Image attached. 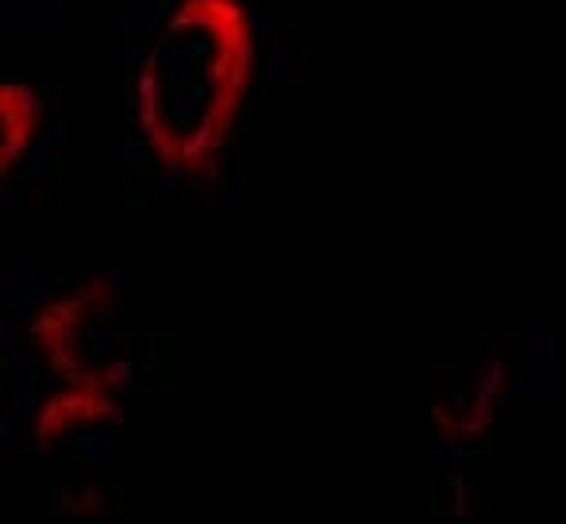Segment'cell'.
<instances>
[{
	"label": "cell",
	"instance_id": "4",
	"mask_svg": "<svg viewBox=\"0 0 566 524\" xmlns=\"http://www.w3.org/2000/svg\"><path fill=\"white\" fill-rule=\"evenodd\" d=\"M43 93L28 82L0 85V174H12L15 163L31 150L39 128H43Z\"/></svg>",
	"mask_w": 566,
	"mask_h": 524
},
{
	"label": "cell",
	"instance_id": "3",
	"mask_svg": "<svg viewBox=\"0 0 566 524\" xmlns=\"http://www.w3.org/2000/svg\"><path fill=\"white\" fill-rule=\"evenodd\" d=\"M119 409V378H74L59 382L35 409V440L59 443L74 432L105 425Z\"/></svg>",
	"mask_w": 566,
	"mask_h": 524
},
{
	"label": "cell",
	"instance_id": "2",
	"mask_svg": "<svg viewBox=\"0 0 566 524\" xmlns=\"http://www.w3.org/2000/svg\"><path fill=\"white\" fill-rule=\"evenodd\" d=\"M31 344L59 382L74 378H119L124 359V328H119V297L113 285L90 282L51 297L35 308L28 324Z\"/></svg>",
	"mask_w": 566,
	"mask_h": 524
},
{
	"label": "cell",
	"instance_id": "1",
	"mask_svg": "<svg viewBox=\"0 0 566 524\" xmlns=\"http://www.w3.org/2000/svg\"><path fill=\"white\" fill-rule=\"evenodd\" d=\"M259 70V28L247 0H174L132 82L147 150L178 178H201L235 135Z\"/></svg>",
	"mask_w": 566,
	"mask_h": 524
}]
</instances>
